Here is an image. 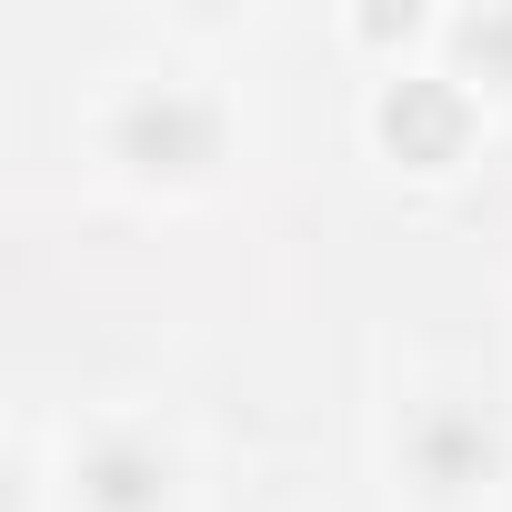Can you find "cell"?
<instances>
[{"mask_svg":"<svg viewBox=\"0 0 512 512\" xmlns=\"http://www.w3.org/2000/svg\"><path fill=\"white\" fill-rule=\"evenodd\" d=\"M502 462H512V432H502L472 392H422V402L402 412V492H412L422 512L482 502V492L502 482Z\"/></svg>","mask_w":512,"mask_h":512,"instance_id":"1","label":"cell"},{"mask_svg":"<svg viewBox=\"0 0 512 512\" xmlns=\"http://www.w3.org/2000/svg\"><path fill=\"white\" fill-rule=\"evenodd\" d=\"M221 141H231V121H221V101L191 91V81H141V91H121L111 121H101V151H111L131 181H201V171L221 161Z\"/></svg>","mask_w":512,"mask_h":512,"instance_id":"2","label":"cell"},{"mask_svg":"<svg viewBox=\"0 0 512 512\" xmlns=\"http://www.w3.org/2000/svg\"><path fill=\"white\" fill-rule=\"evenodd\" d=\"M372 131H382V151H392L402 171H452V161H472L482 101H472L452 71H412V81H382Z\"/></svg>","mask_w":512,"mask_h":512,"instance_id":"3","label":"cell"},{"mask_svg":"<svg viewBox=\"0 0 512 512\" xmlns=\"http://www.w3.org/2000/svg\"><path fill=\"white\" fill-rule=\"evenodd\" d=\"M71 502L81 512H171L181 502V452L151 422H111L71 452Z\"/></svg>","mask_w":512,"mask_h":512,"instance_id":"4","label":"cell"},{"mask_svg":"<svg viewBox=\"0 0 512 512\" xmlns=\"http://www.w3.org/2000/svg\"><path fill=\"white\" fill-rule=\"evenodd\" d=\"M452 81L472 91V81H512V11H462L452 21Z\"/></svg>","mask_w":512,"mask_h":512,"instance_id":"5","label":"cell"}]
</instances>
